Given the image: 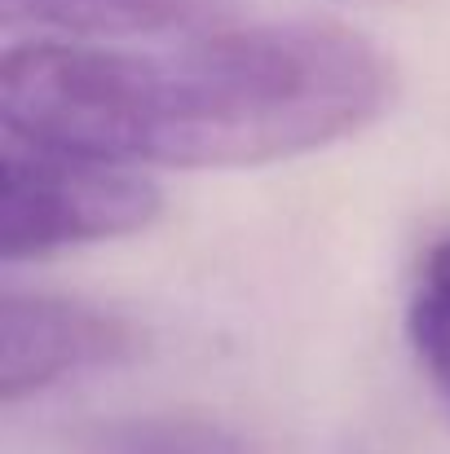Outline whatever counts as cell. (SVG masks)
Instances as JSON below:
<instances>
[{
	"instance_id": "6da1fadb",
	"label": "cell",
	"mask_w": 450,
	"mask_h": 454,
	"mask_svg": "<svg viewBox=\"0 0 450 454\" xmlns=\"http://www.w3.org/2000/svg\"><path fill=\"white\" fill-rule=\"evenodd\" d=\"M389 102V58L336 22L221 27L163 53L31 40L0 67L4 133L133 168L296 159Z\"/></svg>"
},
{
	"instance_id": "7a4b0ae2",
	"label": "cell",
	"mask_w": 450,
	"mask_h": 454,
	"mask_svg": "<svg viewBox=\"0 0 450 454\" xmlns=\"http://www.w3.org/2000/svg\"><path fill=\"white\" fill-rule=\"evenodd\" d=\"M159 203L154 181L133 172V163L4 133L0 252L9 265L138 234L159 216Z\"/></svg>"
},
{
	"instance_id": "3957f363",
	"label": "cell",
	"mask_w": 450,
	"mask_h": 454,
	"mask_svg": "<svg viewBox=\"0 0 450 454\" xmlns=\"http://www.w3.org/2000/svg\"><path fill=\"white\" fill-rule=\"evenodd\" d=\"M138 353V331L98 304L4 292L0 304V397L13 406L67 375L115 366Z\"/></svg>"
},
{
	"instance_id": "277c9868",
	"label": "cell",
	"mask_w": 450,
	"mask_h": 454,
	"mask_svg": "<svg viewBox=\"0 0 450 454\" xmlns=\"http://www.w3.org/2000/svg\"><path fill=\"white\" fill-rule=\"evenodd\" d=\"M4 22H31L67 35L111 40V35H159L199 27L212 0H0Z\"/></svg>"
},
{
	"instance_id": "5b68a950",
	"label": "cell",
	"mask_w": 450,
	"mask_h": 454,
	"mask_svg": "<svg viewBox=\"0 0 450 454\" xmlns=\"http://www.w3.org/2000/svg\"><path fill=\"white\" fill-rule=\"evenodd\" d=\"M75 454H252V446L199 415H124L84 424L71 437Z\"/></svg>"
},
{
	"instance_id": "8992f818",
	"label": "cell",
	"mask_w": 450,
	"mask_h": 454,
	"mask_svg": "<svg viewBox=\"0 0 450 454\" xmlns=\"http://www.w3.org/2000/svg\"><path fill=\"white\" fill-rule=\"evenodd\" d=\"M407 340L420 357V371L429 375L433 397L450 415V234L438 239L420 261L407 301Z\"/></svg>"
}]
</instances>
